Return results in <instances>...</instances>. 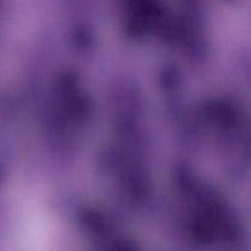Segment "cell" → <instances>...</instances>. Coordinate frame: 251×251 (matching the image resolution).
Wrapping results in <instances>:
<instances>
[{
    "label": "cell",
    "mask_w": 251,
    "mask_h": 251,
    "mask_svg": "<svg viewBox=\"0 0 251 251\" xmlns=\"http://www.w3.org/2000/svg\"><path fill=\"white\" fill-rule=\"evenodd\" d=\"M32 204V203H31ZM11 242L12 251H46L53 245L54 223L39 207L32 204L25 209Z\"/></svg>",
    "instance_id": "6da1fadb"
}]
</instances>
